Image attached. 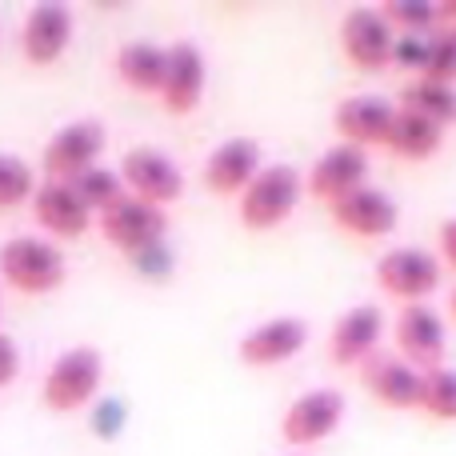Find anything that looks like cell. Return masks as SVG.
Here are the masks:
<instances>
[{"label":"cell","instance_id":"cell-1","mask_svg":"<svg viewBox=\"0 0 456 456\" xmlns=\"http://www.w3.org/2000/svg\"><path fill=\"white\" fill-rule=\"evenodd\" d=\"M101 380H104L101 348L77 345V348H69V353L56 356L53 369L45 372V380H40V401H45L48 412L69 417V412H80L96 401Z\"/></svg>","mask_w":456,"mask_h":456},{"label":"cell","instance_id":"cell-2","mask_svg":"<svg viewBox=\"0 0 456 456\" xmlns=\"http://www.w3.org/2000/svg\"><path fill=\"white\" fill-rule=\"evenodd\" d=\"M0 276L24 297H45L69 281V260L45 236H12L0 244Z\"/></svg>","mask_w":456,"mask_h":456},{"label":"cell","instance_id":"cell-3","mask_svg":"<svg viewBox=\"0 0 456 456\" xmlns=\"http://www.w3.org/2000/svg\"><path fill=\"white\" fill-rule=\"evenodd\" d=\"M300 197H305V176L292 165H265L256 181L236 197V216L248 232H268V228L284 224L297 213Z\"/></svg>","mask_w":456,"mask_h":456},{"label":"cell","instance_id":"cell-4","mask_svg":"<svg viewBox=\"0 0 456 456\" xmlns=\"http://www.w3.org/2000/svg\"><path fill=\"white\" fill-rule=\"evenodd\" d=\"M377 284H380V292L401 300V308L428 305V297L441 289V260L425 248H412V244L388 248L377 260Z\"/></svg>","mask_w":456,"mask_h":456},{"label":"cell","instance_id":"cell-5","mask_svg":"<svg viewBox=\"0 0 456 456\" xmlns=\"http://www.w3.org/2000/svg\"><path fill=\"white\" fill-rule=\"evenodd\" d=\"M96 228H101V236L112 244V248H120L125 256L136 260V256H144V252L165 244L168 213L157 205H144V200H136V197H125L104 216H96Z\"/></svg>","mask_w":456,"mask_h":456},{"label":"cell","instance_id":"cell-6","mask_svg":"<svg viewBox=\"0 0 456 456\" xmlns=\"http://www.w3.org/2000/svg\"><path fill=\"white\" fill-rule=\"evenodd\" d=\"M120 181H125L128 197L144 200V205L168 208L184 197V176L181 168L173 165V157L160 149H149V144H136L120 157Z\"/></svg>","mask_w":456,"mask_h":456},{"label":"cell","instance_id":"cell-7","mask_svg":"<svg viewBox=\"0 0 456 456\" xmlns=\"http://www.w3.org/2000/svg\"><path fill=\"white\" fill-rule=\"evenodd\" d=\"M396 32L385 12L372 4H356L340 20V53L356 72H385L393 64Z\"/></svg>","mask_w":456,"mask_h":456},{"label":"cell","instance_id":"cell-8","mask_svg":"<svg viewBox=\"0 0 456 456\" xmlns=\"http://www.w3.org/2000/svg\"><path fill=\"white\" fill-rule=\"evenodd\" d=\"M393 345L396 356L417 372L444 369V348H449L444 316L433 305H404L393 324Z\"/></svg>","mask_w":456,"mask_h":456},{"label":"cell","instance_id":"cell-9","mask_svg":"<svg viewBox=\"0 0 456 456\" xmlns=\"http://www.w3.org/2000/svg\"><path fill=\"white\" fill-rule=\"evenodd\" d=\"M104 144H109V133H104L101 120H72L64 125L53 141L40 152V168H45V181H77L80 173L96 168Z\"/></svg>","mask_w":456,"mask_h":456},{"label":"cell","instance_id":"cell-10","mask_svg":"<svg viewBox=\"0 0 456 456\" xmlns=\"http://www.w3.org/2000/svg\"><path fill=\"white\" fill-rule=\"evenodd\" d=\"M340 420H345V396L337 388H313V393H300L284 409L281 436L292 449H313V444L329 441L337 433Z\"/></svg>","mask_w":456,"mask_h":456},{"label":"cell","instance_id":"cell-11","mask_svg":"<svg viewBox=\"0 0 456 456\" xmlns=\"http://www.w3.org/2000/svg\"><path fill=\"white\" fill-rule=\"evenodd\" d=\"M329 216L340 232L356 236V240H385V236L396 232L401 224V208L377 184H364V189L340 197L337 205H329Z\"/></svg>","mask_w":456,"mask_h":456},{"label":"cell","instance_id":"cell-12","mask_svg":"<svg viewBox=\"0 0 456 456\" xmlns=\"http://www.w3.org/2000/svg\"><path fill=\"white\" fill-rule=\"evenodd\" d=\"M380 337H385V313L377 305H353L332 321L329 329V364L337 369H361L372 353H377Z\"/></svg>","mask_w":456,"mask_h":456},{"label":"cell","instance_id":"cell-13","mask_svg":"<svg viewBox=\"0 0 456 456\" xmlns=\"http://www.w3.org/2000/svg\"><path fill=\"white\" fill-rule=\"evenodd\" d=\"M205 85H208V61L200 53V45L192 40H173L168 45V69H165V85H160V104L168 117H189L197 112V104L205 101Z\"/></svg>","mask_w":456,"mask_h":456},{"label":"cell","instance_id":"cell-14","mask_svg":"<svg viewBox=\"0 0 456 456\" xmlns=\"http://www.w3.org/2000/svg\"><path fill=\"white\" fill-rule=\"evenodd\" d=\"M369 184V152L356 149V144H332V149L321 152V160L313 165L305 181V192L321 205H337L340 197L364 189Z\"/></svg>","mask_w":456,"mask_h":456},{"label":"cell","instance_id":"cell-15","mask_svg":"<svg viewBox=\"0 0 456 456\" xmlns=\"http://www.w3.org/2000/svg\"><path fill=\"white\" fill-rule=\"evenodd\" d=\"M361 385L372 401H380L393 412H409L420 409V385H425V372H417L412 364H404L396 353H372L361 364Z\"/></svg>","mask_w":456,"mask_h":456},{"label":"cell","instance_id":"cell-16","mask_svg":"<svg viewBox=\"0 0 456 456\" xmlns=\"http://www.w3.org/2000/svg\"><path fill=\"white\" fill-rule=\"evenodd\" d=\"M260 144L252 136H228L213 152H208L205 168H200V184L213 197H240L260 173Z\"/></svg>","mask_w":456,"mask_h":456},{"label":"cell","instance_id":"cell-17","mask_svg":"<svg viewBox=\"0 0 456 456\" xmlns=\"http://www.w3.org/2000/svg\"><path fill=\"white\" fill-rule=\"evenodd\" d=\"M305 345L308 324L300 316H273V321H260L252 332H244L236 356L248 369H276V364H289Z\"/></svg>","mask_w":456,"mask_h":456},{"label":"cell","instance_id":"cell-18","mask_svg":"<svg viewBox=\"0 0 456 456\" xmlns=\"http://www.w3.org/2000/svg\"><path fill=\"white\" fill-rule=\"evenodd\" d=\"M396 125V104L380 101V96H348L332 109V128H337L340 144H356V149H385L388 133Z\"/></svg>","mask_w":456,"mask_h":456},{"label":"cell","instance_id":"cell-19","mask_svg":"<svg viewBox=\"0 0 456 456\" xmlns=\"http://www.w3.org/2000/svg\"><path fill=\"white\" fill-rule=\"evenodd\" d=\"M32 216L45 232H53L56 240H80L88 228L96 224V216L85 208V200L77 197L69 181H45L32 192Z\"/></svg>","mask_w":456,"mask_h":456},{"label":"cell","instance_id":"cell-20","mask_svg":"<svg viewBox=\"0 0 456 456\" xmlns=\"http://www.w3.org/2000/svg\"><path fill=\"white\" fill-rule=\"evenodd\" d=\"M72 40V8L69 4H32L20 24V53L28 64L45 69L64 56Z\"/></svg>","mask_w":456,"mask_h":456},{"label":"cell","instance_id":"cell-21","mask_svg":"<svg viewBox=\"0 0 456 456\" xmlns=\"http://www.w3.org/2000/svg\"><path fill=\"white\" fill-rule=\"evenodd\" d=\"M165 69H168V45L128 40V45L117 53V77L141 96H160Z\"/></svg>","mask_w":456,"mask_h":456},{"label":"cell","instance_id":"cell-22","mask_svg":"<svg viewBox=\"0 0 456 456\" xmlns=\"http://www.w3.org/2000/svg\"><path fill=\"white\" fill-rule=\"evenodd\" d=\"M441 144H444V128L441 125H433V120H425V117H417V112H409V109L396 104V125H393L388 144H385L393 157L428 160L433 152H441Z\"/></svg>","mask_w":456,"mask_h":456},{"label":"cell","instance_id":"cell-23","mask_svg":"<svg viewBox=\"0 0 456 456\" xmlns=\"http://www.w3.org/2000/svg\"><path fill=\"white\" fill-rule=\"evenodd\" d=\"M401 109L433 120L441 128L456 125V85H433V80H412L401 88Z\"/></svg>","mask_w":456,"mask_h":456},{"label":"cell","instance_id":"cell-24","mask_svg":"<svg viewBox=\"0 0 456 456\" xmlns=\"http://www.w3.org/2000/svg\"><path fill=\"white\" fill-rule=\"evenodd\" d=\"M72 189H77V197L85 200V208L93 216H104L112 205H120V200L128 197V189H125V181H120V173L117 168H104V165H96V168H88V173H80L77 181H69Z\"/></svg>","mask_w":456,"mask_h":456},{"label":"cell","instance_id":"cell-25","mask_svg":"<svg viewBox=\"0 0 456 456\" xmlns=\"http://www.w3.org/2000/svg\"><path fill=\"white\" fill-rule=\"evenodd\" d=\"M420 412L441 425H456V369H433L425 372V385H420Z\"/></svg>","mask_w":456,"mask_h":456},{"label":"cell","instance_id":"cell-26","mask_svg":"<svg viewBox=\"0 0 456 456\" xmlns=\"http://www.w3.org/2000/svg\"><path fill=\"white\" fill-rule=\"evenodd\" d=\"M385 20L393 24V32H433L441 28V8L420 4V0H388L380 4Z\"/></svg>","mask_w":456,"mask_h":456},{"label":"cell","instance_id":"cell-27","mask_svg":"<svg viewBox=\"0 0 456 456\" xmlns=\"http://www.w3.org/2000/svg\"><path fill=\"white\" fill-rule=\"evenodd\" d=\"M37 192V176L12 152H0V208H16L24 200H32Z\"/></svg>","mask_w":456,"mask_h":456},{"label":"cell","instance_id":"cell-28","mask_svg":"<svg viewBox=\"0 0 456 456\" xmlns=\"http://www.w3.org/2000/svg\"><path fill=\"white\" fill-rule=\"evenodd\" d=\"M417 80H433V85H456V28L441 24L428 45V64Z\"/></svg>","mask_w":456,"mask_h":456},{"label":"cell","instance_id":"cell-29","mask_svg":"<svg viewBox=\"0 0 456 456\" xmlns=\"http://www.w3.org/2000/svg\"><path fill=\"white\" fill-rule=\"evenodd\" d=\"M436 32V28H433ZM433 32H396V45H393V64L404 72H425L428 64V45H433Z\"/></svg>","mask_w":456,"mask_h":456},{"label":"cell","instance_id":"cell-30","mask_svg":"<svg viewBox=\"0 0 456 456\" xmlns=\"http://www.w3.org/2000/svg\"><path fill=\"white\" fill-rule=\"evenodd\" d=\"M16 372H20V348H16V340L8 332H0V388L12 385Z\"/></svg>","mask_w":456,"mask_h":456},{"label":"cell","instance_id":"cell-31","mask_svg":"<svg viewBox=\"0 0 456 456\" xmlns=\"http://www.w3.org/2000/svg\"><path fill=\"white\" fill-rule=\"evenodd\" d=\"M120 425H125V404H120V401H104L101 409H96V417H93V428L101 436H117Z\"/></svg>","mask_w":456,"mask_h":456},{"label":"cell","instance_id":"cell-32","mask_svg":"<svg viewBox=\"0 0 456 456\" xmlns=\"http://www.w3.org/2000/svg\"><path fill=\"white\" fill-rule=\"evenodd\" d=\"M436 248H441L444 265L456 273V216H449V221L441 224V232H436Z\"/></svg>","mask_w":456,"mask_h":456},{"label":"cell","instance_id":"cell-33","mask_svg":"<svg viewBox=\"0 0 456 456\" xmlns=\"http://www.w3.org/2000/svg\"><path fill=\"white\" fill-rule=\"evenodd\" d=\"M449 313H452V321H456V289H452V297H449Z\"/></svg>","mask_w":456,"mask_h":456},{"label":"cell","instance_id":"cell-34","mask_svg":"<svg viewBox=\"0 0 456 456\" xmlns=\"http://www.w3.org/2000/svg\"><path fill=\"white\" fill-rule=\"evenodd\" d=\"M449 28H456V24H449Z\"/></svg>","mask_w":456,"mask_h":456}]
</instances>
